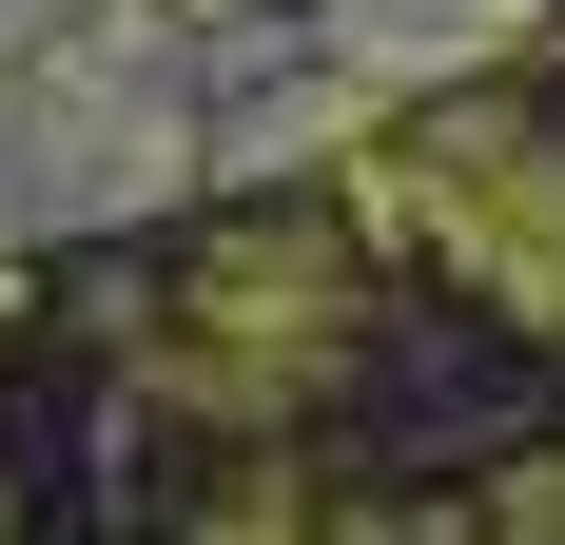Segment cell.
Masks as SVG:
<instances>
[{
  "label": "cell",
  "mask_w": 565,
  "mask_h": 545,
  "mask_svg": "<svg viewBox=\"0 0 565 545\" xmlns=\"http://www.w3.org/2000/svg\"><path fill=\"white\" fill-rule=\"evenodd\" d=\"M391 0H0V78H58V98H175L195 157L312 117L332 78L312 58H371Z\"/></svg>",
  "instance_id": "obj_1"
}]
</instances>
